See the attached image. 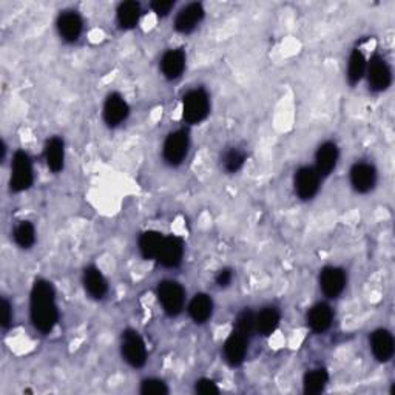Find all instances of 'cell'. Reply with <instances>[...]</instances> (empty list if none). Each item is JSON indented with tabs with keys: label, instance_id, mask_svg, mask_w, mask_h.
Masks as SVG:
<instances>
[{
	"label": "cell",
	"instance_id": "obj_1",
	"mask_svg": "<svg viewBox=\"0 0 395 395\" xmlns=\"http://www.w3.org/2000/svg\"><path fill=\"white\" fill-rule=\"evenodd\" d=\"M29 314L34 327L42 333L53 331L59 319V312L55 300V289L51 282L37 280L31 289L29 298Z\"/></svg>",
	"mask_w": 395,
	"mask_h": 395
},
{
	"label": "cell",
	"instance_id": "obj_2",
	"mask_svg": "<svg viewBox=\"0 0 395 395\" xmlns=\"http://www.w3.org/2000/svg\"><path fill=\"white\" fill-rule=\"evenodd\" d=\"M210 111V102H208V94L198 88L192 90L184 96L182 101V117L189 124H199L208 116Z\"/></svg>",
	"mask_w": 395,
	"mask_h": 395
},
{
	"label": "cell",
	"instance_id": "obj_3",
	"mask_svg": "<svg viewBox=\"0 0 395 395\" xmlns=\"http://www.w3.org/2000/svg\"><path fill=\"white\" fill-rule=\"evenodd\" d=\"M122 357L131 368H143L147 363L145 343L136 331L127 329L122 335Z\"/></svg>",
	"mask_w": 395,
	"mask_h": 395
},
{
	"label": "cell",
	"instance_id": "obj_4",
	"mask_svg": "<svg viewBox=\"0 0 395 395\" xmlns=\"http://www.w3.org/2000/svg\"><path fill=\"white\" fill-rule=\"evenodd\" d=\"M158 298L166 314L170 317L180 315L184 308V289L176 281H162L158 286Z\"/></svg>",
	"mask_w": 395,
	"mask_h": 395
},
{
	"label": "cell",
	"instance_id": "obj_5",
	"mask_svg": "<svg viewBox=\"0 0 395 395\" xmlns=\"http://www.w3.org/2000/svg\"><path fill=\"white\" fill-rule=\"evenodd\" d=\"M33 166L31 159L25 152H16L13 158V176H11V190L13 192H24L33 185Z\"/></svg>",
	"mask_w": 395,
	"mask_h": 395
},
{
	"label": "cell",
	"instance_id": "obj_6",
	"mask_svg": "<svg viewBox=\"0 0 395 395\" xmlns=\"http://www.w3.org/2000/svg\"><path fill=\"white\" fill-rule=\"evenodd\" d=\"M189 152V135L185 130H178L170 133L164 143V159L170 166H180Z\"/></svg>",
	"mask_w": 395,
	"mask_h": 395
},
{
	"label": "cell",
	"instance_id": "obj_7",
	"mask_svg": "<svg viewBox=\"0 0 395 395\" xmlns=\"http://www.w3.org/2000/svg\"><path fill=\"white\" fill-rule=\"evenodd\" d=\"M368 80L369 87L374 92H385L387 90V87L391 85L392 80V73L389 65L385 61L382 56H374L371 59V62L368 65Z\"/></svg>",
	"mask_w": 395,
	"mask_h": 395
},
{
	"label": "cell",
	"instance_id": "obj_8",
	"mask_svg": "<svg viewBox=\"0 0 395 395\" xmlns=\"http://www.w3.org/2000/svg\"><path fill=\"white\" fill-rule=\"evenodd\" d=\"M319 189V175L314 167H301L295 175V192L301 199H312Z\"/></svg>",
	"mask_w": 395,
	"mask_h": 395
},
{
	"label": "cell",
	"instance_id": "obj_9",
	"mask_svg": "<svg viewBox=\"0 0 395 395\" xmlns=\"http://www.w3.org/2000/svg\"><path fill=\"white\" fill-rule=\"evenodd\" d=\"M377 182V170L368 162H357L350 170V184L359 193H368Z\"/></svg>",
	"mask_w": 395,
	"mask_h": 395
},
{
	"label": "cell",
	"instance_id": "obj_10",
	"mask_svg": "<svg viewBox=\"0 0 395 395\" xmlns=\"http://www.w3.org/2000/svg\"><path fill=\"white\" fill-rule=\"evenodd\" d=\"M319 286L329 298H338L346 287V275L338 267H324L319 275Z\"/></svg>",
	"mask_w": 395,
	"mask_h": 395
},
{
	"label": "cell",
	"instance_id": "obj_11",
	"mask_svg": "<svg viewBox=\"0 0 395 395\" xmlns=\"http://www.w3.org/2000/svg\"><path fill=\"white\" fill-rule=\"evenodd\" d=\"M182 257H184L182 240H180L178 236H168V238H164L162 247L156 259H158L164 267L173 269V267H178L181 264Z\"/></svg>",
	"mask_w": 395,
	"mask_h": 395
},
{
	"label": "cell",
	"instance_id": "obj_12",
	"mask_svg": "<svg viewBox=\"0 0 395 395\" xmlns=\"http://www.w3.org/2000/svg\"><path fill=\"white\" fill-rule=\"evenodd\" d=\"M204 19V8L201 3H190L180 11L175 20V28L176 31L182 34H189L195 29L199 22Z\"/></svg>",
	"mask_w": 395,
	"mask_h": 395
},
{
	"label": "cell",
	"instance_id": "obj_13",
	"mask_svg": "<svg viewBox=\"0 0 395 395\" xmlns=\"http://www.w3.org/2000/svg\"><path fill=\"white\" fill-rule=\"evenodd\" d=\"M129 111L130 108L122 96L113 93L108 96L106 106H103V119L110 127H116L125 121L127 116H129Z\"/></svg>",
	"mask_w": 395,
	"mask_h": 395
},
{
	"label": "cell",
	"instance_id": "obj_14",
	"mask_svg": "<svg viewBox=\"0 0 395 395\" xmlns=\"http://www.w3.org/2000/svg\"><path fill=\"white\" fill-rule=\"evenodd\" d=\"M245 352H247V337L238 331L230 333V337L224 343V355L229 364L240 366L244 361Z\"/></svg>",
	"mask_w": 395,
	"mask_h": 395
},
{
	"label": "cell",
	"instance_id": "obj_15",
	"mask_svg": "<svg viewBox=\"0 0 395 395\" xmlns=\"http://www.w3.org/2000/svg\"><path fill=\"white\" fill-rule=\"evenodd\" d=\"M371 349L378 361H389L394 355V338L389 331L378 329L371 335Z\"/></svg>",
	"mask_w": 395,
	"mask_h": 395
},
{
	"label": "cell",
	"instance_id": "obj_16",
	"mask_svg": "<svg viewBox=\"0 0 395 395\" xmlns=\"http://www.w3.org/2000/svg\"><path fill=\"white\" fill-rule=\"evenodd\" d=\"M82 19L78 13L65 11L57 19V29L59 34L66 42H74L79 39L82 33Z\"/></svg>",
	"mask_w": 395,
	"mask_h": 395
},
{
	"label": "cell",
	"instance_id": "obj_17",
	"mask_svg": "<svg viewBox=\"0 0 395 395\" xmlns=\"http://www.w3.org/2000/svg\"><path fill=\"white\" fill-rule=\"evenodd\" d=\"M84 286L88 295L94 298V300H102L108 290L107 280L103 278L101 271L94 266L87 267L84 271Z\"/></svg>",
	"mask_w": 395,
	"mask_h": 395
},
{
	"label": "cell",
	"instance_id": "obj_18",
	"mask_svg": "<svg viewBox=\"0 0 395 395\" xmlns=\"http://www.w3.org/2000/svg\"><path fill=\"white\" fill-rule=\"evenodd\" d=\"M337 161H338L337 145L333 143H324L323 145H319V148L317 150L315 170L318 171L319 176H327L335 168V166H337Z\"/></svg>",
	"mask_w": 395,
	"mask_h": 395
},
{
	"label": "cell",
	"instance_id": "obj_19",
	"mask_svg": "<svg viewBox=\"0 0 395 395\" xmlns=\"http://www.w3.org/2000/svg\"><path fill=\"white\" fill-rule=\"evenodd\" d=\"M332 319H333L332 309L324 303L315 304L308 314V324L310 329L317 333H323L329 329Z\"/></svg>",
	"mask_w": 395,
	"mask_h": 395
},
{
	"label": "cell",
	"instance_id": "obj_20",
	"mask_svg": "<svg viewBox=\"0 0 395 395\" xmlns=\"http://www.w3.org/2000/svg\"><path fill=\"white\" fill-rule=\"evenodd\" d=\"M185 69V55L182 50H170L164 55L161 61V70L167 79H178Z\"/></svg>",
	"mask_w": 395,
	"mask_h": 395
},
{
	"label": "cell",
	"instance_id": "obj_21",
	"mask_svg": "<svg viewBox=\"0 0 395 395\" xmlns=\"http://www.w3.org/2000/svg\"><path fill=\"white\" fill-rule=\"evenodd\" d=\"M213 312V303L210 296L206 294H198L189 304V314L192 319L198 324L206 323L208 318L212 317Z\"/></svg>",
	"mask_w": 395,
	"mask_h": 395
},
{
	"label": "cell",
	"instance_id": "obj_22",
	"mask_svg": "<svg viewBox=\"0 0 395 395\" xmlns=\"http://www.w3.org/2000/svg\"><path fill=\"white\" fill-rule=\"evenodd\" d=\"M164 236L155 230H148L139 236V250L145 259H156L162 247Z\"/></svg>",
	"mask_w": 395,
	"mask_h": 395
},
{
	"label": "cell",
	"instance_id": "obj_23",
	"mask_svg": "<svg viewBox=\"0 0 395 395\" xmlns=\"http://www.w3.org/2000/svg\"><path fill=\"white\" fill-rule=\"evenodd\" d=\"M45 158L48 168L51 171H61L64 168V159H65V150H64V141L61 138H51L47 143L45 148Z\"/></svg>",
	"mask_w": 395,
	"mask_h": 395
},
{
	"label": "cell",
	"instance_id": "obj_24",
	"mask_svg": "<svg viewBox=\"0 0 395 395\" xmlns=\"http://www.w3.org/2000/svg\"><path fill=\"white\" fill-rule=\"evenodd\" d=\"M280 312L275 308H266L259 312L257 315L255 322H257V332H259L261 335H266L269 337L280 324Z\"/></svg>",
	"mask_w": 395,
	"mask_h": 395
},
{
	"label": "cell",
	"instance_id": "obj_25",
	"mask_svg": "<svg viewBox=\"0 0 395 395\" xmlns=\"http://www.w3.org/2000/svg\"><path fill=\"white\" fill-rule=\"evenodd\" d=\"M141 16V5L138 2H124L117 8V22L124 29H131L138 25Z\"/></svg>",
	"mask_w": 395,
	"mask_h": 395
},
{
	"label": "cell",
	"instance_id": "obj_26",
	"mask_svg": "<svg viewBox=\"0 0 395 395\" xmlns=\"http://www.w3.org/2000/svg\"><path fill=\"white\" fill-rule=\"evenodd\" d=\"M368 69L366 57L361 53L360 50H354L352 55L349 57V65H347V80L350 85L359 84L361 78L364 76Z\"/></svg>",
	"mask_w": 395,
	"mask_h": 395
},
{
	"label": "cell",
	"instance_id": "obj_27",
	"mask_svg": "<svg viewBox=\"0 0 395 395\" xmlns=\"http://www.w3.org/2000/svg\"><path fill=\"white\" fill-rule=\"evenodd\" d=\"M327 380H329V375H327L326 369H314L308 372V374L304 375V382H303L304 392L309 395L319 394L326 387Z\"/></svg>",
	"mask_w": 395,
	"mask_h": 395
},
{
	"label": "cell",
	"instance_id": "obj_28",
	"mask_svg": "<svg viewBox=\"0 0 395 395\" xmlns=\"http://www.w3.org/2000/svg\"><path fill=\"white\" fill-rule=\"evenodd\" d=\"M14 241L20 245L22 249H29L36 241V230L31 222L22 221L14 230Z\"/></svg>",
	"mask_w": 395,
	"mask_h": 395
},
{
	"label": "cell",
	"instance_id": "obj_29",
	"mask_svg": "<svg viewBox=\"0 0 395 395\" xmlns=\"http://www.w3.org/2000/svg\"><path fill=\"white\" fill-rule=\"evenodd\" d=\"M255 315L250 310H243L236 319V331L241 332L245 337H249L253 332L257 331V322Z\"/></svg>",
	"mask_w": 395,
	"mask_h": 395
},
{
	"label": "cell",
	"instance_id": "obj_30",
	"mask_svg": "<svg viewBox=\"0 0 395 395\" xmlns=\"http://www.w3.org/2000/svg\"><path fill=\"white\" fill-rule=\"evenodd\" d=\"M244 161H245V155L240 150H236V148L226 152L224 158H222V164H224V168L229 171V173H236V171L243 167Z\"/></svg>",
	"mask_w": 395,
	"mask_h": 395
},
{
	"label": "cell",
	"instance_id": "obj_31",
	"mask_svg": "<svg viewBox=\"0 0 395 395\" xmlns=\"http://www.w3.org/2000/svg\"><path fill=\"white\" fill-rule=\"evenodd\" d=\"M141 394L144 395H166L168 394L167 385L158 378H147L141 385Z\"/></svg>",
	"mask_w": 395,
	"mask_h": 395
},
{
	"label": "cell",
	"instance_id": "obj_32",
	"mask_svg": "<svg viewBox=\"0 0 395 395\" xmlns=\"http://www.w3.org/2000/svg\"><path fill=\"white\" fill-rule=\"evenodd\" d=\"M195 391L198 394H203V395H213V394H220L218 386H216L215 382L208 378H201L196 382L195 385Z\"/></svg>",
	"mask_w": 395,
	"mask_h": 395
},
{
	"label": "cell",
	"instance_id": "obj_33",
	"mask_svg": "<svg viewBox=\"0 0 395 395\" xmlns=\"http://www.w3.org/2000/svg\"><path fill=\"white\" fill-rule=\"evenodd\" d=\"M173 6L175 3L171 2V0H155L152 3V10L158 14V16H167Z\"/></svg>",
	"mask_w": 395,
	"mask_h": 395
},
{
	"label": "cell",
	"instance_id": "obj_34",
	"mask_svg": "<svg viewBox=\"0 0 395 395\" xmlns=\"http://www.w3.org/2000/svg\"><path fill=\"white\" fill-rule=\"evenodd\" d=\"M13 322V309H11V304L8 303L6 298L2 300V327L6 329V327H10Z\"/></svg>",
	"mask_w": 395,
	"mask_h": 395
},
{
	"label": "cell",
	"instance_id": "obj_35",
	"mask_svg": "<svg viewBox=\"0 0 395 395\" xmlns=\"http://www.w3.org/2000/svg\"><path fill=\"white\" fill-rule=\"evenodd\" d=\"M234 278V273L230 269H222L216 275V285L221 286V287H227L230 282H232Z\"/></svg>",
	"mask_w": 395,
	"mask_h": 395
}]
</instances>
